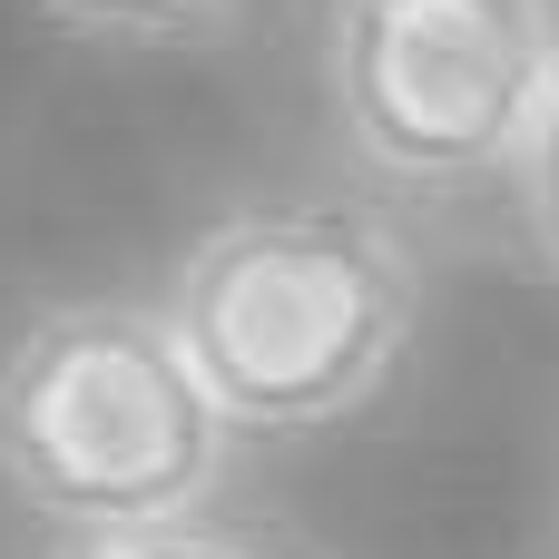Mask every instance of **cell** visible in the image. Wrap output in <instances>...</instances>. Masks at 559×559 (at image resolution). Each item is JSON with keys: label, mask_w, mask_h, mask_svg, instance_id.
I'll list each match as a JSON object with an SVG mask.
<instances>
[{"label": "cell", "mask_w": 559, "mask_h": 559, "mask_svg": "<svg viewBox=\"0 0 559 559\" xmlns=\"http://www.w3.org/2000/svg\"><path fill=\"white\" fill-rule=\"evenodd\" d=\"M157 314L226 432H324L403 373L423 265L373 206L285 197L216 216Z\"/></svg>", "instance_id": "1"}, {"label": "cell", "mask_w": 559, "mask_h": 559, "mask_svg": "<svg viewBox=\"0 0 559 559\" xmlns=\"http://www.w3.org/2000/svg\"><path fill=\"white\" fill-rule=\"evenodd\" d=\"M226 452L236 432L157 305H49L0 354V491L59 540L197 521Z\"/></svg>", "instance_id": "2"}, {"label": "cell", "mask_w": 559, "mask_h": 559, "mask_svg": "<svg viewBox=\"0 0 559 559\" xmlns=\"http://www.w3.org/2000/svg\"><path fill=\"white\" fill-rule=\"evenodd\" d=\"M324 88L344 147L393 187H491L559 88V0H334Z\"/></svg>", "instance_id": "3"}, {"label": "cell", "mask_w": 559, "mask_h": 559, "mask_svg": "<svg viewBox=\"0 0 559 559\" xmlns=\"http://www.w3.org/2000/svg\"><path fill=\"white\" fill-rule=\"evenodd\" d=\"M29 10L69 39H98V49H167V39L236 20V0H29Z\"/></svg>", "instance_id": "4"}, {"label": "cell", "mask_w": 559, "mask_h": 559, "mask_svg": "<svg viewBox=\"0 0 559 559\" xmlns=\"http://www.w3.org/2000/svg\"><path fill=\"white\" fill-rule=\"evenodd\" d=\"M521 226H531V246L559 265V88H550V108H540V128H531V147H521Z\"/></svg>", "instance_id": "5"}, {"label": "cell", "mask_w": 559, "mask_h": 559, "mask_svg": "<svg viewBox=\"0 0 559 559\" xmlns=\"http://www.w3.org/2000/svg\"><path fill=\"white\" fill-rule=\"evenodd\" d=\"M59 559H285V550H255V540H226V531H128V540H69Z\"/></svg>", "instance_id": "6"}]
</instances>
